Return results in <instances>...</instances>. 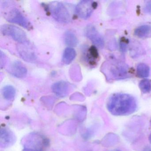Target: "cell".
I'll return each instance as SVG.
<instances>
[{
    "label": "cell",
    "instance_id": "cell-22",
    "mask_svg": "<svg viewBox=\"0 0 151 151\" xmlns=\"http://www.w3.org/2000/svg\"><path fill=\"white\" fill-rule=\"evenodd\" d=\"M149 142H150V143L151 144V134L150 135V136H149Z\"/></svg>",
    "mask_w": 151,
    "mask_h": 151
},
{
    "label": "cell",
    "instance_id": "cell-3",
    "mask_svg": "<svg viewBox=\"0 0 151 151\" xmlns=\"http://www.w3.org/2000/svg\"><path fill=\"white\" fill-rule=\"evenodd\" d=\"M48 12L54 19L61 23H68L71 21V16L67 6L61 2L54 1L46 6Z\"/></svg>",
    "mask_w": 151,
    "mask_h": 151
},
{
    "label": "cell",
    "instance_id": "cell-17",
    "mask_svg": "<svg viewBox=\"0 0 151 151\" xmlns=\"http://www.w3.org/2000/svg\"><path fill=\"white\" fill-rule=\"evenodd\" d=\"M137 74L139 77L147 78L150 74L149 67L145 63H139L137 66Z\"/></svg>",
    "mask_w": 151,
    "mask_h": 151
},
{
    "label": "cell",
    "instance_id": "cell-23",
    "mask_svg": "<svg viewBox=\"0 0 151 151\" xmlns=\"http://www.w3.org/2000/svg\"><path fill=\"white\" fill-rule=\"evenodd\" d=\"M120 151V150H112V151Z\"/></svg>",
    "mask_w": 151,
    "mask_h": 151
},
{
    "label": "cell",
    "instance_id": "cell-4",
    "mask_svg": "<svg viewBox=\"0 0 151 151\" xmlns=\"http://www.w3.org/2000/svg\"><path fill=\"white\" fill-rule=\"evenodd\" d=\"M1 31L3 35L11 37L19 44H24L29 42L24 31L15 25L3 24L1 27Z\"/></svg>",
    "mask_w": 151,
    "mask_h": 151
},
{
    "label": "cell",
    "instance_id": "cell-19",
    "mask_svg": "<svg viewBox=\"0 0 151 151\" xmlns=\"http://www.w3.org/2000/svg\"><path fill=\"white\" fill-rule=\"evenodd\" d=\"M144 9V11L146 13L151 14V1H148L147 2Z\"/></svg>",
    "mask_w": 151,
    "mask_h": 151
},
{
    "label": "cell",
    "instance_id": "cell-24",
    "mask_svg": "<svg viewBox=\"0 0 151 151\" xmlns=\"http://www.w3.org/2000/svg\"></svg>",
    "mask_w": 151,
    "mask_h": 151
},
{
    "label": "cell",
    "instance_id": "cell-5",
    "mask_svg": "<svg viewBox=\"0 0 151 151\" xmlns=\"http://www.w3.org/2000/svg\"><path fill=\"white\" fill-rule=\"evenodd\" d=\"M5 15V18L9 22L18 24L29 30L32 29V25L29 21L16 8L12 9Z\"/></svg>",
    "mask_w": 151,
    "mask_h": 151
},
{
    "label": "cell",
    "instance_id": "cell-6",
    "mask_svg": "<svg viewBox=\"0 0 151 151\" xmlns=\"http://www.w3.org/2000/svg\"><path fill=\"white\" fill-rule=\"evenodd\" d=\"M97 7V3L92 1L83 0L76 6L75 11L77 15L82 19H88Z\"/></svg>",
    "mask_w": 151,
    "mask_h": 151
},
{
    "label": "cell",
    "instance_id": "cell-10",
    "mask_svg": "<svg viewBox=\"0 0 151 151\" xmlns=\"http://www.w3.org/2000/svg\"><path fill=\"white\" fill-rule=\"evenodd\" d=\"M8 71L12 76L18 78L25 77L28 72L25 66L19 61L12 63L9 68Z\"/></svg>",
    "mask_w": 151,
    "mask_h": 151
},
{
    "label": "cell",
    "instance_id": "cell-20",
    "mask_svg": "<svg viewBox=\"0 0 151 151\" xmlns=\"http://www.w3.org/2000/svg\"><path fill=\"white\" fill-rule=\"evenodd\" d=\"M23 151H37V150H34V149H30V148H27V149H24Z\"/></svg>",
    "mask_w": 151,
    "mask_h": 151
},
{
    "label": "cell",
    "instance_id": "cell-21",
    "mask_svg": "<svg viewBox=\"0 0 151 151\" xmlns=\"http://www.w3.org/2000/svg\"><path fill=\"white\" fill-rule=\"evenodd\" d=\"M144 151H151V149L148 148H146L144 150Z\"/></svg>",
    "mask_w": 151,
    "mask_h": 151
},
{
    "label": "cell",
    "instance_id": "cell-16",
    "mask_svg": "<svg viewBox=\"0 0 151 151\" xmlns=\"http://www.w3.org/2000/svg\"><path fill=\"white\" fill-rule=\"evenodd\" d=\"M2 94L4 99L7 100H13L16 95L15 89L12 86H6L2 89Z\"/></svg>",
    "mask_w": 151,
    "mask_h": 151
},
{
    "label": "cell",
    "instance_id": "cell-9",
    "mask_svg": "<svg viewBox=\"0 0 151 151\" xmlns=\"http://www.w3.org/2000/svg\"><path fill=\"white\" fill-rule=\"evenodd\" d=\"M83 50L84 60L90 66H95L99 60V52L96 47L91 46L85 47Z\"/></svg>",
    "mask_w": 151,
    "mask_h": 151
},
{
    "label": "cell",
    "instance_id": "cell-2",
    "mask_svg": "<svg viewBox=\"0 0 151 151\" xmlns=\"http://www.w3.org/2000/svg\"><path fill=\"white\" fill-rule=\"evenodd\" d=\"M101 71L109 81L125 79L131 76L130 69L127 64L114 60L104 63Z\"/></svg>",
    "mask_w": 151,
    "mask_h": 151
},
{
    "label": "cell",
    "instance_id": "cell-12",
    "mask_svg": "<svg viewBox=\"0 0 151 151\" xmlns=\"http://www.w3.org/2000/svg\"><path fill=\"white\" fill-rule=\"evenodd\" d=\"M14 134L7 129H1V144L6 147L11 145L14 142Z\"/></svg>",
    "mask_w": 151,
    "mask_h": 151
},
{
    "label": "cell",
    "instance_id": "cell-13",
    "mask_svg": "<svg viewBox=\"0 0 151 151\" xmlns=\"http://www.w3.org/2000/svg\"><path fill=\"white\" fill-rule=\"evenodd\" d=\"M76 52L72 47L66 48L63 52V55L62 61L64 64L68 65L70 64L76 58Z\"/></svg>",
    "mask_w": 151,
    "mask_h": 151
},
{
    "label": "cell",
    "instance_id": "cell-18",
    "mask_svg": "<svg viewBox=\"0 0 151 151\" xmlns=\"http://www.w3.org/2000/svg\"><path fill=\"white\" fill-rule=\"evenodd\" d=\"M139 87L143 93L150 92L151 91V81L147 79L142 80L139 83Z\"/></svg>",
    "mask_w": 151,
    "mask_h": 151
},
{
    "label": "cell",
    "instance_id": "cell-1",
    "mask_svg": "<svg viewBox=\"0 0 151 151\" xmlns=\"http://www.w3.org/2000/svg\"><path fill=\"white\" fill-rule=\"evenodd\" d=\"M107 108L114 115H128L137 110V101L134 97L129 94L115 93L109 99Z\"/></svg>",
    "mask_w": 151,
    "mask_h": 151
},
{
    "label": "cell",
    "instance_id": "cell-8",
    "mask_svg": "<svg viewBox=\"0 0 151 151\" xmlns=\"http://www.w3.org/2000/svg\"><path fill=\"white\" fill-rule=\"evenodd\" d=\"M85 34L95 46L99 47H103L104 41L103 37L93 25L89 24L86 26L85 29Z\"/></svg>",
    "mask_w": 151,
    "mask_h": 151
},
{
    "label": "cell",
    "instance_id": "cell-11",
    "mask_svg": "<svg viewBox=\"0 0 151 151\" xmlns=\"http://www.w3.org/2000/svg\"><path fill=\"white\" fill-rule=\"evenodd\" d=\"M52 89L56 95L63 98L67 96L69 91V84L66 81H59L52 85Z\"/></svg>",
    "mask_w": 151,
    "mask_h": 151
},
{
    "label": "cell",
    "instance_id": "cell-15",
    "mask_svg": "<svg viewBox=\"0 0 151 151\" xmlns=\"http://www.w3.org/2000/svg\"><path fill=\"white\" fill-rule=\"evenodd\" d=\"M134 34L137 37L141 38H145L151 35V26L143 25L136 29Z\"/></svg>",
    "mask_w": 151,
    "mask_h": 151
},
{
    "label": "cell",
    "instance_id": "cell-7",
    "mask_svg": "<svg viewBox=\"0 0 151 151\" xmlns=\"http://www.w3.org/2000/svg\"><path fill=\"white\" fill-rule=\"evenodd\" d=\"M17 47L19 55L24 60L29 62H33L36 60L37 55L33 47L29 42L19 44Z\"/></svg>",
    "mask_w": 151,
    "mask_h": 151
},
{
    "label": "cell",
    "instance_id": "cell-14",
    "mask_svg": "<svg viewBox=\"0 0 151 151\" xmlns=\"http://www.w3.org/2000/svg\"><path fill=\"white\" fill-rule=\"evenodd\" d=\"M64 40L66 45L70 47H75L78 44V40L76 36L71 31H67L65 32Z\"/></svg>",
    "mask_w": 151,
    "mask_h": 151
}]
</instances>
